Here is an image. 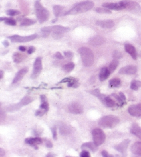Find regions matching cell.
Listing matches in <instances>:
<instances>
[{
    "label": "cell",
    "instance_id": "19",
    "mask_svg": "<svg viewBox=\"0 0 141 157\" xmlns=\"http://www.w3.org/2000/svg\"><path fill=\"white\" fill-rule=\"evenodd\" d=\"M105 39L102 36H96L91 38L89 40V43L92 46H98L104 43Z\"/></svg>",
    "mask_w": 141,
    "mask_h": 157
},
{
    "label": "cell",
    "instance_id": "36",
    "mask_svg": "<svg viewBox=\"0 0 141 157\" xmlns=\"http://www.w3.org/2000/svg\"><path fill=\"white\" fill-rule=\"evenodd\" d=\"M141 87V82L140 81L138 80H134L132 81V83H131V89L132 90L136 91Z\"/></svg>",
    "mask_w": 141,
    "mask_h": 157
},
{
    "label": "cell",
    "instance_id": "16",
    "mask_svg": "<svg viewBox=\"0 0 141 157\" xmlns=\"http://www.w3.org/2000/svg\"><path fill=\"white\" fill-rule=\"evenodd\" d=\"M28 70L27 67H24V68L21 69V70L19 71L16 74V75H15L14 79H13V84H16L19 82L20 80H21L23 79V78L25 76V74L28 73Z\"/></svg>",
    "mask_w": 141,
    "mask_h": 157
},
{
    "label": "cell",
    "instance_id": "13",
    "mask_svg": "<svg viewBox=\"0 0 141 157\" xmlns=\"http://www.w3.org/2000/svg\"><path fill=\"white\" fill-rule=\"evenodd\" d=\"M96 24L102 28L110 29L114 26V22L112 20H98L96 21Z\"/></svg>",
    "mask_w": 141,
    "mask_h": 157
},
{
    "label": "cell",
    "instance_id": "11",
    "mask_svg": "<svg viewBox=\"0 0 141 157\" xmlns=\"http://www.w3.org/2000/svg\"><path fill=\"white\" fill-rule=\"evenodd\" d=\"M103 7L107 8L110 10H114V11H121L124 10V6L121 1L118 3H104Z\"/></svg>",
    "mask_w": 141,
    "mask_h": 157
},
{
    "label": "cell",
    "instance_id": "12",
    "mask_svg": "<svg viewBox=\"0 0 141 157\" xmlns=\"http://www.w3.org/2000/svg\"><path fill=\"white\" fill-rule=\"evenodd\" d=\"M69 111L73 114H81L83 112V108L79 103L73 102L69 106Z\"/></svg>",
    "mask_w": 141,
    "mask_h": 157
},
{
    "label": "cell",
    "instance_id": "31",
    "mask_svg": "<svg viewBox=\"0 0 141 157\" xmlns=\"http://www.w3.org/2000/svg\"><path fill=\"white\" fill-rule=\"evenodd\" d=\"M74 63H73V62H69V63L65 64V65H63V70L65 72L69 73V72H72V71L74 70Z\"/></svg>",
    "mask_w": 141,
    "mask_h": 157
},
{
    "label": "cell",
    "instance_id": "2",
    "mask_svg": "<svg viewBox=\"0 0 141 157\" xmlns=\"http://www.w3.org/2000/svg\"><path fill=\"white\" fill-rule=\"evenodd\" d=\"M79 53L81 56L83 65L85 67H90L93 65L94 61V56L90 49L83 47L79 48Z\"/></svg>",
    "mask_w": 141,
    "mask_h": 157
},
{
    "label": "cell",
    "instance_id": "43",
    "mask_svg": "<svg viewBox=\"0 0 141 157\" xmlns=\"http://www.w3.org/2000/svg\"><path fill=\"white\" fill-rule=\"evenodd\" d=\"M64 55H65V56L68 58H72V57L73 56L72 52H64Z\"/></svg>",
    "mask_w": 141,
    "mask_h": 157
},
{
    "label": "cell",
    "instance_id": "7",
    "mask_svg": "<svg viewBox=\"0 0 141 157\" xmlns=\"http://www.w3.org/2000/svg\"><path fill=\"white\" fill-rule=\"evenodd\" d=\"M37 37H38V35L37 34H34L30 35V36H21L19 35H13V36H9L8 38L13 43H25V42L35 40Z\"/></svg>",
    "mask_w": 141,
    "mask_h": 157
},
{
    "label": "cell",
    "instance_id": "32",
    "mask_svg": "<svg viewBox=\"0 0 141 157\" xmlns=\"http://www.w3.org/2000/svg\"><path fill=\"white\" fill-rule=\"evenodd\" d=\"M13 58L15 63H19L23 60V56L21 54L18 53V52H16V53L13 54Z\"/></svg>",
    "mask_w": 141,
    "mask_h": 157
},
{
    "label": "cell",
    "instance_id": "25",
    "mask_svg": "<svg viewBox=\"0 0 141 157\" xmlns=\"http://www.w3.org/2000/svg\"><path fill=\"white\" fill-rule=\"evenodd\" d=\"M64 10V7L61 6H59V5H55L53 7V12L54 14L57 17L61 16V15H64V13H63V11Z\"/></svg>",
    "mask_w": 141,
    "mask_h": 157
},
{
    "label": "cell",
    "instance_id": "34",
    "mask_svg": "<svg viewBox=\"0 0 141 157\" xmlns=\"http://www.w3.org/2000/svg\"><path fill=\"white\" fill-rule=\"evenodd\" d=\"M95 11L98 13H101V14H111L112 11L111 10L108 9L107 8H96L95 9Z\"/></svg>",
    "mask_w": 141,
    "mask_h": 157
},
{
    "label": "cell",
    "instance_id": "35",
    "mask_svg": "<svg viewBox=\"0 0 141 157\" xmlns=\"http://www.w3.org/2000/svg\"><path fill=\"white\" fill-rule=\"evenodd\" d=\"M118 63H119V62H118V60H117L116 59H114V60L113 61H112L111 63L110 64L108 68H109V70H110V72H111V73H112V72H113L115 70H116V67H118Z\"/></svg>",
    "mask_w": 141,
    "mask_h": 157
},
{
    "label": "cell",
    "instance_id": "40",
    "mask_svg": "<svg viewBox=\"0 0 141 157\" xmlns=\"http://www.w3.org/2000/svg\"><path fill=\"white\" fill-rule=\"evenodd\" d=\"M52 136H53V139L57 140V128H56V127H54L52 128Z\"/></svg>",
    "mask_w": 141,
    "mask_h": 157
},
{
    "label": "cell",
    "instance_id": "28",
    "mask_svg": "<svg viewBox=\"0 0 141 157\" xmlns=\"http://www.w3.org/2000/svg\"><path fill=\"white\" fill-rule=\"evenodd\" d=\"M52 31V27H44L41 29V34L43 37H47Z\"/></svg>",
    "mask_w": 141,
    "mask_h": 157
},
{
    "label": "cell",
    "instance_id": "24",
    "mask_svg": "<svg viewBox=\"0 0 141 157\" xmlns=\"http://www.w3.org/2000/svg\"><path fill=\"white\" fill-rule=\"evenodd\" d=\"M59 131H60L61 134H63V135H67V134H70L71 132H72V129L67 125L63 124L60 126Z\"/></svg>",
    "mask_w": 141,
    "mask_h": 157
},
{
    "label": "cell",
    "instance_id": "6",
    "mask_svg": "<svg viewBox=\"0 0 141 157\" xmlns=\"http://www.w3.org/2000/svg\"><path fill=\"white\" fill-rule=\"evenodd\" d=\"M92 136L94 143L96 146H98L103 144L105 141V134L104 132L100 128H94L92 132Z\"/></svg>",
    "mask_w": 141,
    "mask_h": 157
},
{
    "label": "cell",
    "instance_id": "18",
    "mask_svg": "<svg viewBox=\"0 0 141 157\" xmlns=\"http://www.w3.org/2000/svg\"><path fill=\"white\" fill-rule=\"evenodd\" d=\"M125 52L127 53H128L132 57V58L136 60L137 58V52L136 48H134V46H133L131 44L127 43L125 45Z\"/></svg>",
    "mask_w": 141,
    "mask_h": 157
},
{
    "label": "cell",
    "instance_id": "33",
    "mask_svg": "<svg viewBox=\"0 0 141 157\" xmlns=\"http://www.w3.org/2000/svg\"><path fill=\"white\" fill-rule=\"evenodd\" d=\"M33 100V98H32V97H30V96H25V97H23V98L22 99L21 101H20L19 103L21 104V105L22 106H23L29 104Z\"/></svg>",
    "mask_w": 141,
    "mask_h": 157
},
{
    "label": "cell",
    "instance_id": "42",
    "mask_svg": "<svg viewBox=\"0 0 141 157\" xmlns=\"http://www.w3.org/2000/svg\"><path fill=\"white\" fill-rule=\"evenodd\" d=\"M113 56H114V58L115 59H116V58H121L122 55H121V54H120L119 52L116 51V52H114Z\"/></svg>",
    "mask_w": 141,
    "mask_h": 157
},
{
    "label": "cell",
    "instance_id": "30",
    "mask_svg": "<svg viewBox=\"0 0 141 157\" xmlns=\"http://www.w3.org/2000/svg\"><path fill=\"white\" fill-rule=\"evenodd\" d=\"M0 21H4L5 23H6V24L10 25V26H14L15 25L17 24V22L14 19H12V18H6V17H1L0 19Z\"/></svg>",
    "mask_w": 141,
    "mask_h": 157
},
{
    "label": "cell",
    "instance_id": "38",
    "mask_svg": "<svg viewBox=\"0 0 141 157\" xmlns=\"http://www.w3.org/2000/svg\"><path fill=\"white\" fill-rule=\"evenodd\" d=\"M6 14L9 16H15V15H18L20 14V12L18 11H16V10H8V11H6Z\"/></svg>",
    "mask_w": 141,
    "mask_h": 157
},
{
    "label": "cell",
    "instance_id": "53",
    "mask_svg": "<svg viewBox=\"0 0 141 157\" xmlns=\"http://www.w3.org/2000/svg\"><path fill=\"white\" fill-rule=\"evenodd\" d=\"M139 106H140V107H141V104H139Z\"/></svg>",
    "mask_w": 141,
    "mask_h": 157
},
{
    "label": "cell",
    "instance_id": "17",
    "mask_svg": "<svg viewBox=\"0 0 141 157\" xmlns=\"http://www.w3.org/2000/svg\"><path fill=\"white\" fill-rule=\"evenodd\" d=\"M128 112L131 115L134 117H140L141 116V107L138 105L130 106L128 109Z\"/></svg>",
    "mask_w": 141,
    "mask_h": 157
},
{
    "label": "cell",
    "instance_id": "44",
    "mask_svg": "<svg viewBox=\"0 0 141 157\" xmlns=\"http://www.w3.org/2000/svg\"><path fill=\"white\" fill-rule=\"evenodd\" d=\"M35 51V48H34V47H30V48L28 49V54H31L33 53Z\"/></svg>",
    "mask_w": 141,
    "mask_h": 157
},
{
    "label": "cell",
    "instance_id": "5",
    "mask_svg": "<svg viewBox=\"0 0 141 157\" xmlns=\"http://www.w3.org/2000/svg\"><path fill=\"white\" fill-rule=\"evenodd\" d=\"M123 3L124 8L127 11L132 12L135 14H140L141 13V7L137 2L130 0H123L121 1Z\"/></svg>",
    "mask_w": 141,
    "mask_h": 157
},
{
    "label": "cell",
    "instance_id": "22",
    "mask_svg": "<svg viewBox=\"0 0 141 157\" xmlns=\"http://www.w3.org/2000/svg\"><path fill=\"white\" fill-rule=\"evenodd\" d=\"M131 150H132V152L135 155L141 156V142H136L134 143L132 145Z\"/></svg>",
    "mask_w": 141,
    "mask_h": 157
},
{
    "label": "cell",
    "instance_id": "51",
    "mask_svg": "<svg viewBox=\"0 0 141 157\" xmlns=\"http://www.w3.org/2000/svg\"><path fill=\"white\" fill-rule=\"evenodd\" d=\"M3 76H4V72L1 71V79L3 78Z\"/></svg>",
    "mask_w": 141,
    "mask_h": 157
},
{
    "label": "cell",
    "instance_id": "23",
    "mask_svg": "<svg viewBox=\"0 0 141 157\" xmlns=\"http://www.w3.org/2000/svg\"><path fill=\"white\" fill-rule=\"evenodd\" d=\"M25 142L31 146H37V145L41 144L42 143V139L39 137L35 138H28L25 140Z\"/></svg>",
    "mask_w": 141,
    "mask_h": 157
},
{
    "label": "cell",
    "instance_id": "1",
    "mask_svg": "<svg viewBox=\"0 0 141 157\" xmlns=\"http://www.w3.org/2000/svg\"><path fill=\"white\" fill-rule=\"evenodd\" d=\"M94 3L91 1H85L78 3L74 5V7L71 8L69 11L65 12V15H76L80 13H86V12L90 11L94 7Z\"/></svg>",
    "mask_w": 141,
    "mask_h": 157
},
{
    "label": "cell",
    "instance_id": "15",
    "mask_svg": "<svg viewBox=\"0 0 141 157\" xmlns=\"http://www.w3.org/2000/svg\"><path fill=\"white\" fill-rule=\"evenodd\" d=\"M130 139L124 140L123 142L120 143V144L117 145V146H115V149H116L117 151L123 154V155H125V153H126L127 149V148H128V146L129 144H130Z\"/></svg>",
    "mask_w": 141,
    "mask_h": 157
},
{
    "label": "cell",
    "instance_id": "52",
    "mask_svg": "<svg viewBox=\"0 0 141 157\" xmlns=\"http://www.w3.org/2000/svg\"><path fill=\"white\" fill-rule=\"evenodd\" d=\"M57 19H54L53 20V21H52V23H54V22H56V21H57Z\"/></svg>",
    "mask_w": 141,
    "mask_h": 157
},
{
    "label": "cell",
    "instance_id": "26",
    "mask_svg": "<svg viewBox=\"0 0 141 157\" xmlns=\"http://www.w3.org/2000/svg\"><path fill=\"white\" fill-rule=\"evenodd\" d=\"M103 103L108 106V107H110V108L114 107V106H116V102H115V101H114L111 97H108V96H105L104 101H103Z\"/></svg>",
    "mask_w": 141,
    "mask_h": 157
},
{
    "label": "cell",
    "instance_id": "8",
    "mask_svg": "<svg viewBox=\"0 0 141 157\" xmlns=\"http://www.w3.org/2000/svg\"><path fill=\"white\" fill-rule=\"evenodd\" d=\"M70 29L67 27H63L61 26H52V36L55 39H60L63 36L64 34L69 32Z\"/></svg>",
    "mask_w": 141,
    "mask_h": 157
},
{
    "label": "cell",
    "instance_id": "45",
    "mask_svg": "<svg viewBox=\"0 0 141 157\" xmlns=\"http://www.w3.org/2000/svg\"><path fill=\"white\" fill-rule=\"evenodd\" d=\"M55 57L57 58H58V59H63V56L62 54L60 53V52H57V53H56Z\"/></svg>",
    "mask_w": 141,
    "mask_h": 157
},
{
    "label": "cell",
    "instance_id": "20",
    "mask_svg": "<svg viewBox=\"0 0 141 157\" xmlns=\"http://www.w3.org/2000/svg\"><path fill=\"white\" fill-rule=\"evenodd\" d=\"M130 132L134 135H135L141 139V128L138 125L136 124L132 125V127L130 128Z\"/></svg>",
    "mask_w": 141,
    "mask_h": 157
},
{
    "label": "cell",
    "instance_id": "4",
    "mask_svg": "<svg viewBox=\"0 0 141 157\" xmlns=\"http://www.w3.org/2000/svg\"><path fill=\"white\" fill-rule=\"evenodd\" d=\"M119 119L116 116L107 115L101 117L98 121V125L103 128H114L119 123Z\"/></svg>",
    "mask_w": 141,
    "mask_h": 157
},
{
    "label": "cell",
    "instance_id": "3",
    "mask_svg": "<svg viewBox=\"0 0 141 157\" xmlns=\"http://www.w3.org/2000/svg\"><path fill=\"white\" fill-rule=\"evenodd\" d=\"M35 8L37 18L39 21V23H43L48 19L49 17H50V13L47 11V8H44L42 6L39 0H37V1H35Z\"/></svg>",
    "mask_w": 141,
    "mask_h": 157
},
{
    "label": "cell",
    "instance_id": "27",
    "mask_svg": "<svg viewBox=\"0 0 141 157\" xmlns=\"http://www.w3.org/2000/svg\"><path fill=\"white\" fill-rule=\"evenodd\" d=\"M35 23H36V21L34 19H22V21H21L20 26L22 27L29 26L33 24H35Z\"/></svg>",
    "mask_w": 141,
    "mask_h": 157
},
{
    "label": "cell",
    "instance_id": "50",
    "mask_svg": "<svg viewBox=\"0 0 141 157\" xmlns=\"http://www.w3.org/2000/svg\"><path fill=\"white\" fill-rule=\"evenodd\" d=\"M3 44H4V45L5 47H8V45H9V43H8V42L7 41V40H4V42H3Z\"/></svg>",
    "mask_w": 141,
    "mask_h": 157
},
{
    "label": "cell",
    "instance_id": "21",
    "mask_svg": "<svg viewBox=\"0 0 141 157\" xmlns=\"http://www.w3.org/2000/svg\"><path fill=\"white\" fill-rule=\"evenodd\" d=\"M111 74L110 70L108 67H103L101 70L99 74V79L101 81H104L109 77L110 74Z\"/></svg>",
    "mask_w": 141,
    "mask_h": 157
},
{
    "label": "cell",
    "instance_id": "10",
    "mask_svg": "<svg viewBox=\"0 0 141 157\" xmlns=\"http://www.w3.org/2000/svg\"><path fill=\"white\" fill-rule=\"evenodd\" d=\"M42 70V60L41 57H38L35 60V63L33 66V71L32 74V78H36L39 76Z\"/></svg>",
    "mask_w": 141,
    "mask_h": 157
},
{
    "label": "cell",
    "instance_id": "29",
    "mask_svg": "<svg viewBox=\"0 0 141 157\" xmlns=\"http://www.w3.org/2000/svg\"><path fill=\"white\" fill-rule=\"evenodd\" d=\"M82 148H87L92 150V152H95L97 150V146L94 143H86L82 145Z\"/></svg>",
    "mask_w": 141,
    "mask_h": 157
},
{
    "label": "cell",
    "instance_id": "48",
    "mask_svg": "<svg viewBox=\"0 0 141 157\" xmlns=\"http://www.w3.org/2000/svg\"><path fill=\"white\" fill-rule=\"evenodd\" d=\"M19 50L21 52H25V50H26V48L24 46H20L19 48Z\"/></svg>",
    "mask_w": 141,
    "mask_h": 157
},
{
    "label": "cell",
    "instance_id": "37",
    "mask_svg": "<svg viewBox=\"0 0 141 157\" xmlns=\"http://www.w3.org/2000/svg\"><path fill=\"white\" fill-rule=\"evenodd\" d=\"M120 84V80L118 78H113L110 81V87H118Z\"/></svg>",
    "mask_w": 141,
    "mask_h": 157
},
{
    "label": "cell",
    "instance_id": "46",
    "mask_svg": "<svg viewBox=\"0 0 141 157\" xmlns=\"http://www.w3.org/2000/svg\"><path fill=\"white\" fill-rule=\"evenodd\" d=\"M101 154H102V156H105V157H108V156H110V154H109L106 151H103L101 152Z\"/></svg>",
    "mask_w": 141,
    "mask_h": 157
},
{
    "label": "cell",
    "instance_id": "41",
    "mask_svg": "<svg viewBox=\"0 0 141 157\" xmlns=\"http://www.w3.org/2000/svg\"><path fill=\"white\" fill-rule=\"evenodd\" d=\"M80 156L81 157H90V154L87 151H83L80 154Z\"/></svg>",
    "mask_w": 141,
    "mask_h": 157
},
{
    "label": "cell",
    "instance_id": "49",
    "mask_svg": "<svg viewBox=\"0 0 141 157\" xmlns=\"http://www.w3.org/2000/svg\"><path fill=\"white\" fill-rule=\"evenodd\" d=\"M46 146L47 147V148H52V143L50 142V141H47L46 142Z\"/></svg>",
    "mask_w": 141,
    "mask_h": 157
},
{
    "label": "cell",
    "instance_id": "39",
    "mask_svg": "<svg viewBox=\"0 0 141 157\" xmlns=\"http://www.w3.org/2000/svg\"><path fill=\"white\" fill-rule=\"evenodd\" d=\"M68 87H79V82H77V80H74V79H72L70 81H69V84H68Z\"/></svg>",
    "mask_w": 141,
    "mask_h": 157
},
{
    "label": "cell",
    "instance_id": "9",
    "mask_svg": "<svg viewBox=\"0 0 141 157\" xmlns=\"http://www.w3.org/2000/svg\"><path fill=\"white\" fill-rule=\"evenodd\" d=\"M41 104L40 105L39 109L37 110L36 113H35L37 116L43 115L44 114L46 113L49 110V104L45 95H43L41 96Z\"/></svg>",
    "mask_w": 141,
    "mask_h": 157
},
{
    "label": "cell",
    "instance_id": "47",
    "mask_svg": "<svg viewBox=\"0 0 141 157\" xmlns=\"http://www.w3.org/2000/svg\"><path fill=\"white\" fill-rule=\"evenodd\" d=\"M4 155H5L4 150H3L2 148H1V149H0V156L3 157V156H4Z\"/></svg>",
    "mask_w": 141,
    "mask_h": 157
},
{
    "label": "cell",
    "instance_id": "14",
    "mask_svg": "<svg viewBox=\"0 0 141 157\" xmlns=\"http://www.w3.org/2000/svg\"><path fill=\"white\" fill-rule=\"evenodd\" d=\"M137 68L134 65H127L123 67L119 70V74H127V75H132L136 73Z\"/></svg>",
    "mask_w": 141,
    "mask_h": 157
}]
</instances>
